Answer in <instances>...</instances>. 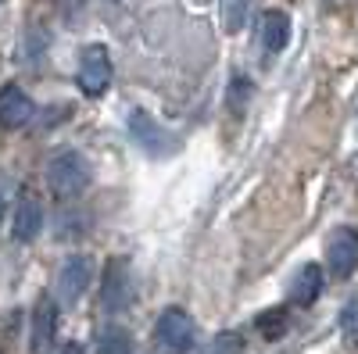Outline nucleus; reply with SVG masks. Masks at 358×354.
Segmentation results:
<instances>
[{"mask_svg": "<svg viewBox=\"0 0 358 354\" xmlns=\"http://www.w3.org/2000/svg\"><path fill=\"white\" fill-rule=\"evenodd\" d=\"M57 315H62V304L54 293H43L33 304V322H29V351L33 354H50L57 347Z\"/></svg>", "mask_w": 358, "mask_h": 354, "instance_id": "nucleus-8", "label": "nucleus"}, {"mask_svg": "<svg viewBox=\"0 0 358 354\" xmlns=\"http://www.w3.org/2000/svg\"><path fill=\"white\" fill-rule=\"evenodd\" d=\"M322 286H326L322 265H319V261H308V265H301V269H297V276H294V283H290V301H294L297 308H312V304L319 301Z\"/></svg>", "mask_w": 358, "mask_h": 354, "instance_id": "nucleus-12", "label": "nucleus"}, {"mask_svg": "<svg viewBox=\"0 0 358 354\" xmlns=\"http://www.w3.org/2000/svg\"><path fill=\"white\" fill-rule=\"evenodd\" d=\"M258 43L268 57H276L290 43V15L283 8H265L258 15Z\"/></svg>", "mask_w": 358, "mask_h": 354, "instance_id": "nucleus-11", "label": "nucleus"}, {"mask_svg": "<svg viewBox=\"0 0 358 354\" xmlns=\"http://www.w3.org/2000/svg\"><path fill=\"white\" fill-rule=\"evenodd\" d=\"M283 315H287L283 308L262 311V315H258V330H262L265 337H280V333H283V326H287V318H283Z\"/></svg>", "mask_w": 358, "mask_h": 354, "instance_id": "nucleus-17", "label": "nucleus"}, {"mask_svg": "<svg viewBox=\"0 0 358 354\" xmlns=\"http://www.w3.org/2000/svg\"><path fill=\"white\" fill-rule=\"evenodd\" d=\"M341 340H344L348 354H358V290L341 308Z\"/></svg>", "mask_w": 358, "mask_h": 354, "instance_id": "nucleus-14", "label": "nucleus"}, {"mask_svg": "<svg viewBox=\"0 0 358 354\" xmlns=\"http://www.w3.org/2000/svg\"><path fill=\"white\" fill-rule=\"evenodd\" d=\"M322 4H337V0H322Z\"/></svg>", "mask_w": 358, "mask_h": 354, "instance_id": "nucleus-21", "label": "nucleus"}, {"mask_svg": "<svg viewBox=\"0 0 358 354\" xmlns=\"http://www.w3.org/2000/svg\"><path fill=\"white\" fill-rule=\"evenodd\" d=\"M40 233H43V204L33 190H22L11 215V236L18 244H33Z\"/></svg>", "mask_w": 358, "mask_h": 354, "instance_id": "nucleus-9", "label": "nucleus"}, {"mask_svg": "<svg viewBox=\"0 0 358 354\" xmlns=\"http://www.w3.org/2000/svg\"><path fill=\"white\" fill-rule=\"evenodd\" d=\"M133 265L129 258H108L104 265V272H101V286H97V301L108 315H122L133 308V297H136V290H133Z\"/></svg>", "mask_w": 358, "mask_h": 354, "instance_id": "nucleus-3", "label": "nucleus"}, {"mask_svg": "<svg viewBox=\"0 0 358 354\" xmlns=\"http://www.w3.org/2000/svg\"><path fill=\"white\" fill-rule=\"evenodd\" d=\"M57 354H86V347H83L79 340H69V344L57 347Z\"/></svg>", "mask_w": 358, "mask_h": 354, "instance_id": "nucleus-19", "label": "nucleus"}, {"mask_svg": "<svg viewBox=\"0 0 358 354\" xmlns=\"http://www.w3.org/2000/svg\"><path fill=\"white\" fill-rule=\"evenodd\" d=\"M248 4L251 0H226L222 4V22H226V33H236L244 22H248Z\"/></svg>", "mask_w": 358, "mask_h": 354, "instance_id": "nucleus-16", "label": "nucleus"}, {"mask_svg": "<svg viewBox=\"0 0 358 354\" xmlns=\"http://www.w3.org/2000/svg\"><path fill=\"white\" fill-rule=\"evenodd\" d=\"M348 179H351V186L358 190V154L348 158Z\"/></svg>", "mask_w": 358, "mask_h": 354, "instance_id": "nucleus-18", "label": "nucleus"}, {"mask_svg": "<svg viewBox=\"0 0 358 354\" xmlns=\"http://www.w3.org/2000/svg\"><path fill=\"white\" fill-rule=\"evenodd\" d=\"M126 129H129L133 143L140 147L147 158L165 161V158H172V154L179 151V136H176L172 129H165L158 118H155L151 111H143V108H133V111L126 115Z\"/></svg>", "mask_w": 358, "mask_h": 354, "instance_id": "nucleus-2", "label": "nucleus"}, {"mask_svg": "<svg viewBox=\"0 0 358 354\" xmlns=\"http://www.w3.org/2000/svg\"><path fill=\"white\" fill-rule=\"evenodd\" d=\"M244 337L236 333V330H222V333H215V340H212V347H208V354H244Z\"/></svg>", "mask_w": 358, "mask_h": 354, "instance_id": "nucleus-15", "label": "nucleus"}, {"mask_svg": "<svg viewBox=\"0 0 358 354\" xmlns=\"http://www.w3.org/2000/svg\"><path fill=\"white\" fill-rule=\"evenodd\" d=\"M129 347H133V337L122 326H115V322L97 330V354H129Z\"/></svg>", "mask_w": 358, "mask_h": 354, "instance_id": "nucleus-13", "label": "nucleus"}, {"mask_svg": "<svg viewBox=\"0 0 358 354\" xmlns=\"http://www.w3.org/2000/svg\"><path fill=\"white\" fill-rule=\"evenodd\" d=\"M94 272H97V265L90 254H72L62 261V269H57V279H54V297L62 308H72L86 297V290L90 283H94Z\"/></svg>", "mask_w": 358, "mask_h": 354, "instance_id": "nucleus-5", "label": "nucleus"}, {"mask_svg": "<svg viewBox=\"0 0 358 354\" xmlns=\"http://www.w3.org/2000/svg\"><path fill=\"white\" fill-rule=\"evenodd\" d=\"M76 82L86 97H104L111 86V54L104 43H90L79 54V68H76Z\"/></svg>", "mask_w": 358, "mask_h": 354, "instance_id": "nucleus-6", "label": "nucleus"}, {"mask_svg": "<svg viewBox=\"0 0 358 354\" xmlns=\"http://www.w3.org/2000/svg\"><path fill=\"white\" fill-rule=\"evenodd\" d=\"M326 272L334 279H351L358 272V229L337 226L326 240Z\"/></svg>", "mask_w": 358, "mask_h": 354, "instance_id": "nucleus-7", "label": "nucleus"}, {"mask_svg": "<svg viewBox=\"0 0 358 354\" xmlns=\"http://www.w3.org/2000/svg\"><path fill=\"white\" fill-rule=\"evenodd\" d=\"M33 115H36V104L22 86L15 82L0 86V129H22L33 122Z\"/></svg>", "mask_w": 358, "mask_h": 354, "instance_id": "nucleus-10", "label": "nucleus"}, {"mask_svg": "<svg viewBox=\"0 0 358 354\" xmlns=\"http://www.w3.org/2000/svg\"><path fill=\"white\" fill-rule=\"evenodd\" d=\"M155 344L162 354H190L197 344V322L183 308H165L155 322Z\"/></svg>", "mask_w": 358, "mask_h": 354, "instance_id": "nucleus-4", "label": "nucleus"}, {"mask_svg": "<svg viewBox=\"0 0 358 354\" xmlns=\"http://www.w3.org/2000/svg\"><path fill=\"white\" fill-rule=\"evenodd\" d=\"M90 183H94V168L76 147H65V151H57L47 161V186L54 190V197L76 200L90 190Z\"/></svg>", "mask_w": 358, "mask_h": 354, "instance_id": "nucleus-1", "label": "nucleus"}, {"mask_svg": "<svg viewBox=\"0 0 358 354\" xmlns=\"http://www.w3.org/2000/svg\"><path fill=\"white\" fill-rule=\"evenodd\" d=\"M4 208H8V193H4V186H0V215H4Z\"/></svg>", "mask_w": 358, "mask_h": 354, "instance_id": "nucleus-20", "label": "nucleus"}]
</instances>
